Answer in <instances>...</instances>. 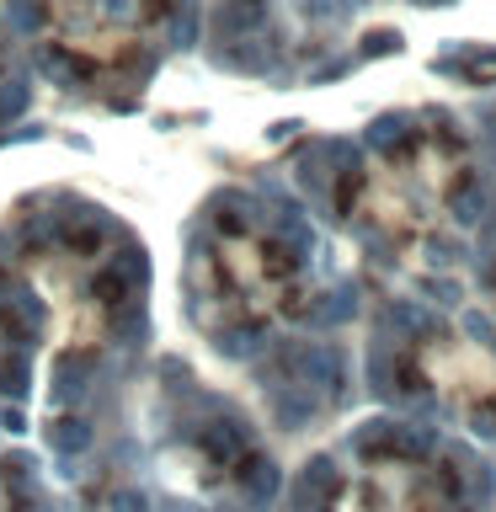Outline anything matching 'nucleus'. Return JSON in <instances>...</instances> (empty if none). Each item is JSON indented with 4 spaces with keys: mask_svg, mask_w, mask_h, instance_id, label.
Instances as JSON below:
<instances>
[]
</instances>
